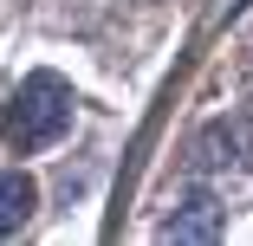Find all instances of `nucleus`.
Wrapping results in <instances>:
<instances>
[{"label": "nucleus", "mask_w": 253, "mask_h": 246, "mask_svg": "<svg viewBox=\"0 0 253 246\" xmlns=\"http://www.w3.org/2000/svg\"><path fill=\"white\" fill-rule=\"evenodd\" d=\"M65 130H72V84H65L59 71H33V78L7 97V117H0L7 149H20V156L52 149Z\"/></svg>", "instance_id": "obj_1"}, {"label": "nucleus", "mask_w": 253, "mask_h": 246, "mask_svg": "<svg viewBox=\"0 0 253 246\" xmlns=\"http://www.w3.org/2000/svg\"><path fill=\"white\" fill-rule=\"evenodd\" d=\"M221 220H227V208L214 194H188V201L163 220V233L169 240H221Z\"/></svg>", "instance_id": "obj_2"}, {"label": "nucleus", "mask_w": 253, "mask_h": 246, "mask_svg": "<svg viewBox=\"0 0 253 246\" xmlns=\"http://www.w3.org/2000/svg\"><path fill=\"white\" fill-rule=\"evenodd\" d=\"M33 208H39V188H33V175H20V169H0V240H13V233L33 220Z\"/></svg>", "instance_id": "obj_3"}]
</instances>
